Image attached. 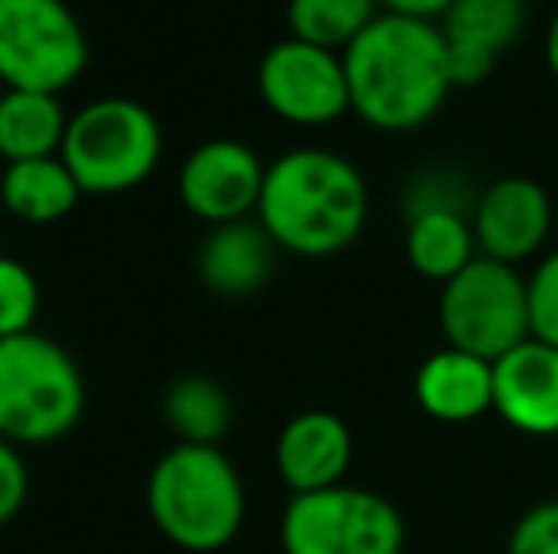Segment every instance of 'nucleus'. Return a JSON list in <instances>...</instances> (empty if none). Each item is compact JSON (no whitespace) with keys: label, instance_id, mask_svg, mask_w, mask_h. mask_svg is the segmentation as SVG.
I'll list each match as a JSON object with an SVG mask.
<instances>
[{"label":"nucleus","instance_id":"1","mask_svg":"<svg viewBox=\"0 0 558 554\" xmlns=\"http://www.w3.org/2000/svg\"><path fill=\"white\" fill-rule=\"evenodd\" d=\"M350 111L384 134L426 126L452 91L445 35L437 23L380 12L342 53Z\"/></svg>","mask_w":558,"mask_h":554},{"label":"nucleus","instance_id":"2","mask_svg":"<svg viewBox=\"0 0 558 554\" xmlns=\"http://www.w3.org/2000/svg\"><path fill=\"white\" fill-rule=\"evenodd\" d=\"M258 224L289 255L327 259L361 236L368 186L361 171L331 148H293L266 163Z\"/></svg>","mask_w":558,"mask_h":554},{"label":"nucleus","instance_id":"3","mask_svg":"<svg viewBox=\"0 0 558 554\" xmlns=\"http://www.w3.org/2000/svg\"><path fill=\"white\" fill-rule=\"evenodd\" d=\"M156 532L186 554H217L240 535L247 490L221 444H175L156 459L145 487Z\"/></svg>","mask_w":558,"mask_h":554},{"label":"nucleus","instance_id":"4","mask_svg":"<svg viewBox=\"0 0 558 554\" xmlns=\"http://www.w3.org/2000/svg\"><path fill=\"white\" fill-rule=\"evenodd\" d=\"M88 407L84 372L61 342L38 331L0 338V436L20 448L53 444Z\"/></svg>","mask_w":558,"mask_h":554},{"label":"nucleus","instance_id":"5","mask_svg":"<svg viewBox=\"0 0 558 554\" xmlns=\"http://www.w3.org/2000/svg\"><path fill=\"white\" fill-rule=\"evenodd\" d=\"M163 156V130L145 103L125 96H104L69 114L61 160L76 175L84 194L111 198L137 190L153 178Z\"/></svg>","mask_w":558,"mask_h":554},{"label":"nucleus","instance_id":"6","mask_svg":"<svg viewBox=\"0 0 558 554\" xmlns=\"http://www.w3.org/2000/svg\"><path fill=\"white\" fill-rule=\"evenodd\" d=\"M437 319H441L445 346H456L494 365L509 349L532 338L529 278L509 262L478 255L441 285Z\"/></svg>","mask_w":558,"mask_h":554},{"label":"nucleus","instance_id":"7","mask_svg":"<svg viewBox=\"0 0 558 554\" xmlns=\"http://www.w3.org/2000/svg\"><path fill=\"white\" fill-rule=\"evenodd\" d=\"M88 30L65 0H0V84L61 96L88 69Z\"/></svg>","mask_w":558,"mask_h":554},{"label":"nucleus","instance_id":"8","mask_svg":"<svg viewBox=\"0 0 558 554\" xmlns=\"http://www.w3.org/2000/svg\"><path fill=\"white\" fill-rule=\"evenodd\" d=\"M407 520L388 497L361 487L293 494L281 513L286 554H403Z\"/></svg>","mask_w":558,"mask_h":554},{"label":"nucleus","instance_id":"9","mask_svg":"<svg viewBox=\"0 0 558 554\" xmlns=\"http://www.w3.org/2000/svg\"><path fill=\"white\" fill-rule=\"evenodd\" d=\"M258 96L289 126L319 130L350 114L342 53L304 38H281L258 61Z\"/></svg>","mask_w":558,"mask_h":554},{"label":"nucleus","instance_id":"10","mask_svg":"<svg viewBox=\"0 0 558 554\" xmlns=\"http://www.w3.org/2000/svg\"><path fill=\"white\" fill-rule=\"evenodd\" d=\"M263 183L266 163L251 145L232 137L202 140L179 168V201L191 217L217 229L258 213Z\"/></svg>","mask_w":558,"mask_h":554},{"label":"nucleus","instance_id":"11","mask_svg":"<svg viewBox=\"0 0 558 554\" xmlns=\"http://www.w3.org/2000/svg\"><path fill=\"white\" fill-rule=\"evenodd\" d=\"M471 224H475L478 255L517 267L532 259L551 236V198L536 178H494L478 194Z\"/></svg>","mask_w":558,"mask_h":554},{"label":"nucleus","instance_id":"12","mask_svg":"<svg viewBox=\"0 0 558 554\" xmlns=\"http://www.w3.org/2000/svg\"><path fill=\"white\" fill-rule=\"evenodd\" d=\"M529 23V0H456L441 15L452 88H478L498 58L521 38Z\"/></svg>","mask_w":558,"mask_h":554},{"label":"nucleus","instance_id":"13","mask_svg":"<svg viewBox=\"0 0 558 554\" xmlns=\"http://www.w3.org/2000/svg\"><path fill=\"white\" fill-rule=\"evenodd\" d=\"M494 410L524 436L558 433V349L539 338L521 342L494 361Z\"/></svg>","mask_w":558,"mask_h":554},{"label":"nucleus","instance_id":"14","mask_svg":"<svg viewBox=\"0 0 558 554\" xmlns=\"http://www.w3.org/2000/svg\"><path fill=\"white\" fill-rule=\"evenodd\" d=\"M278 475L293 494L342 487L353 464V433L331 410H304L289 418L274 448Z\"/></svg>","mask_w":558,"mask_h":554},{"label":"nucleus","instance_id":"15","mask_svg":"<svg viewBox=\"0 0 558 554\" xmlns=\"http://www.w3.org/2000/svg\"><path fill=\"white\" fill-rule=\"evenodd\" d=\"M414 399L429 418L448 426L483 418L494 410V365L456 346L437 349L414 377Z\"/></svg>","mask_w":558,"mask_h":554},{"label":"nucleus","instance_id":"16","mask_svg":"<svg viewBox=\"0 0 558 554\" xmlns=\"http://www.w3.org/2000/svg\"><path fill=\"white\" fill-rule=\"evenodd\" d=\"M274 251L278 244L258 221H232L217 224L198 251V278L209 293L225 300L255 296L274 274Z\"/></svg>","mask_w":558,"mask_h":554},{"label":"nucleus","instance_id":"17","mask_svg":"<svg viewBox=\"0 0 558 554\" xmlns=\"http://www.w3.org/2000/svg\"><path fill=\"white\" fill-rule=\"evenodd\" d=\"M65 130L69 114L61 107V96L4 88L0 96V160L4 163L61 156Z\"/></svg>","mask_w":558,"mask_h":554},{"label":"nucleus","instance_id":"18","mask_svg":"<svg viewBox=\"0 0 558 554\" xmlns=\"http://www.w3.org/2000/svg\"><path fill=\"white\" fill-rule=\"evenodd\" d=\"M84 190L61 156L4 163V209L23 224L65 221L81 206Z\"/></svg>","mask_w":558,"mask_h":554},{"label":"nucleus","instance_id":"19","mask_svg":"<svg viewBox=\"0 0 558 554\" xmlns=\"http://www.w3.org/2000/svg\"><path fill=\"white\" fill-rule=\"evenodd\" d=\"M407 259L426 281H452L468 262L478 259V239L471 213L426 209L407 217Z\"/></svg>","mask_w":558,"mask_h":554},{"label":"nucleus","instance_id":"20","mask_svg":"<svg viewBox=\"0 0 558 554\" xmlns=\"http://www.w3.org/2000/svg\"><path fill=\"white\" fill-rule=\"evenodd\" d=\"M163 418L179 444H221L232 429V399L217 380L183 377L163 395Z\"/></svg>","mask_w":558,"mask_h":554},{"label":"nucleus","instance_id":"21","mask_svg":"<svg viewBox=\"0 0 558 554\" xmlns=\"http://www.w3.org/2000/svg\"><path fill=\"white\" fill-rule=\"evenodd\" d=\"M380 15V0H289V35L345 53L361 30Z\"/></svg>","mask_w":558,"mask_h":554},{"label":"nucleus","instance_id":"22","mask_svg":"<svg viewBox=\"0 0 558 554\" xmlns=\"http://www.w3.org/2000/svg\"><path fill=\"white\" fill-rule=\"evenodd\" d=\"M38 300H43V288L27 262L0 255V338L31 331L38 319Z\"/></svg>","mask_w":558,"mask_h":554},{"label":"nucleus","instance_id":"23","mask_svg":"<svg viewBox=\"0 0 558 554\" xmlns=\"http://www.w3.org/2000/svg\"><path fill=\"white\" fill-rule=\"evenodd\" d=\"M475 201H478V194H471L463 175L452 168H429V171H422V175H414V183L407 186V217L426 213V209L475 213Z\"/></svg>","mask_w":558,"mask_h":554},{"label":"nucleus","instance_id":"24","mask_svg":"<svg viewBox=\"0 0 558 554\" xmlns=\"http://www.w3.org/2000/svg\"><path fill=\"white\" fill-rule=\"evenodd\" d=\"M529 319L532 338L558 349V251L529 274Z\"/></svg>","mask_w":558,"mask_h":554},{"label":"nucleus","instance_id":"25","mask_svg":"<svg viewBox=\"0 0 558 554\" xmlns=\"http://www.w3.org/2000/svg\"><path fill=\"white\" fill-rule=\"evenodd\" d=\"M509 554H558V502H539L509 532Z\"/></svg>","mask_w":558,"mask_h":554},{"label":"nucleus","instance_id":"26","mask_svg":"<svg viewBox=\"0 0 558 554\" xmlns=\"http://www.w3.org/2000/svg\"><path fill=\"white\" fill-rule=\"evenodd\" d=\"M27 490H31V475H27V464H23L20 444L0 436V528L12 525L23 513Z\"/></svg>","mask_w":558,"mask_h":554},{"label":"nucleus","instance_id":"27","mask_svg":"<svg viewBox=\"0 0 558 554\" xmlns=\"http://www.w3.org/2000/svg\"><path fill=\"white\" fill-rule=\"evenodd\" d=\"M452 4H456V0H380V12L411 15V20H426V23H441V15Z\"/></svg>","mask_w":558,"mask_h":554},{"label":"nucleus","instance_id":"28","mask_svg":"<svg viewBox=\"0 0 558 554\" xmlns=\"http://www.w3.org/2000/svg\"><path fill=\"white\" fill-rule=\"evenodd\" d=\"M544 58H547V69H551L555 81H558V12H555L551 27H547V38H544Z\"/></svg>","mask_w":558,"mask_h":554},{"label":"nucleus","instance_id":"29","mask_svg":"<svg viewBox=\"0 0 558 554\" xmlns=\"http://www.w3.org/2000/svg\"><path fill=\"white\" fill-rule=\"evenodd\" d=\"M0 209H4V160H0Z\"/></svg>","mask_w":558,"mask_h":554},{"label":"nucleus","instance_id":"30","mask_svg":"<svg viewBox=\"0 0 558 554\" xmlns=\"http://www.w3.org/2000/svg\"><path fill=\"white\" fill-rule=\"evenodd\" d=\"M0 96H4V84H0Z\"/></svg>","mask_w":558,"mask_h":554}]
</instances>
